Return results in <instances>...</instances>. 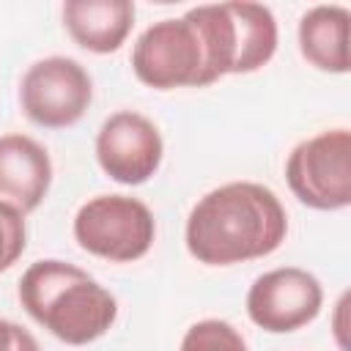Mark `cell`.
I'll use <instances>...</instances> for the list:
<instances>
[{"label": "cell", "instance_id": "1", "mask_svg": "<svg viewBox=\"0 0 351 351\" xmlns=\"http://www.w3.org/2000/svg\"><path fill=\"white\" fill-rule=\"evenodd\" d=\"M288 236L280 197L255 181H230L206 192L186 217L184 241L206 266H233L266 258Z\"/></svg>", "mask_w": 351, "mask_h": 351}, {"label": "cell", "instance_id": "2", "mask_svg": "<svg viewBox=\"0 0 351 351\" xmlns=\"http://www.w3.org/2000/svg\"><path fill=\"white\" fill-rule=\"evenodd\" d=\"M25 313L66 346H88L118 318L115 296L85 269L44 258L25 269L16 288Z\"/></svg>", "mask_w": 351, "mask_h": 351}, {"label": "cell", "instance_id": "3", "mask_svg": "<svg viewBox=\"0 0 351 351\" xmlns=\"http://www.w3.org/2000/svg\"><path fill=\"white\" fill-rule=\"evenodd\" d=\"M208 49L214 80L228 74H252L277 52V19L261 3H219L186 11Z\"/></svg>", "mask_w": 351, "mask_h": 351}, {"label": "cell", "instance_id": "4", "mask_svg": "<svg viewBox=\"0 0 351 351\" xmlns=\"http://www.w3.org/2000/svg\"><path fill=\"white\" fill-rule=\"evenodd\" d=\"M132 71L154 90L206 88L217 82L206 41L189 14L148 25L132 47Z\"/></svg>", "mask_w": 351, "mask_h": 351}, {"label": "cell", "instance_id": "5", "mask_svg": "<svg viewBox=\"0 0 351 351\" xmlns=\"http://www.w3.org/2000/svg\"><path fill=\"white\" fill-rule=\"evenodd\" d=\"M74 241L96 258L132 263L148 255L156 239L151 208L132 195H96L74 214Z\"/></svg>", "mask_w": 351, "mask_h": 351}, {"label": "cell", "instance_id": "6", "mask_svg": "<svg viewBox=\"0 0 351 351\" xmlns=\"http://www.w3.org/2000/svg\"><path fill=\"white\" fill-rule=\"evenodd\" d=\"M285 181L293 197L315 211H340L351 206V132H318L288 154Z\"/></svg>", "mask_w": 351, "mask_h": 351}, {"label": "cell", "instance_id": "7", "mask_svg": "<svg viewBox=\"0 0 351 351\" xmlns=\"http://www.w3.org/2000/svg\"><path fill=\"white\" fill-rule=\"evenodd\" d=\"M93 101L88 69L66 55H49L27 66L19 82V107L41 129L74 126Z\"/></svg>", "mask_w": 351, "mask_h": 351}, {"label": "cell", "instance_id": "8", "mask_svg": "<svg viewBox=\"0 0 351 351\" xmlns=\"http://www.w3.org/2000/svg\"><path fill=\"white\" fill-rule=\"evenodd\" d=\"M324 288L318 277L299 266H280L252 280L247 291V315L271 335L296 332L318 318Z\"/></svg>", "mask_w": 351, "mask_h": 351}, {"label": "cell", "instance_id": "9", "mask_svg": "<svg viewBox=\"0 0 351 351\" xmlns=\"http://www.w3.org/2000/svg\"><path fill=\"white\" fill-rule=\"evenodd\" d=\"M165 143L151 118L134 110L112 112L96 134V162L123 186L145 184L162 165Z\"/></svg>", "mask_w": 351, "mask_h": 351}, {"label": "cell", "instance_id": "10", "mask_svg": "<svg viewBox=\"0 0 351 351\" xmlns=\"http://www.w3.org/2000/svg\"><path fill=\"white\" fill-rule=\"evenodd\" d=\"M52 184V159L47 148L19 132L0 134V203L19 214L36 211Z\"/></svg>", "mask_w": 351, "mask_h": 351}, {"label": "cell", "instance_id": "11", "mask_svg": "<svg viewBox=\"0 0 351 351\" xmlns=\"http://www.w3.org/2000/svg\"><path fill=\"white\" fill-rule=\"evenodd\" d=\"M134 25V3L129 0H69L63 3V27L77 47L110 55L121 49Z\"/></svg>", "mask_w": 351, "mask_h": 351}, {"label": "cell", "instance_id": "12", "mask_svg": "<svg viewBox=\"0 0 351 351\" xmlns=\"http://www.w3.org/2000/svg\"><path fill=\"white\" fill-rule=\"evenodd\" d=\"M348 22L346 5H313L299 19L302 58L326 74L348 71Z\"/></svg>", "mask_w": 351, "mask_h": 351}, {"label": "cell", "instance_id": "13", "mask_svg": "<svg viewBox=\"0 0 351 351\" xmlns=\"http://www.w3.org/2000/svg\"><path fill=\"white\" fill-rule=\"evenodd\" d=\"M178 351H247V343L233 324L222 318H203L184 332Z\"/></svg>", "mask_w": 351, "mask_h": 351}, {"label": "cell", "instance_id": "14", "mask_svg": "<svg viewBox=\"0 0 351 351\" xmlns=\"http://www.w3.org/2000/svg\"><path fill=\"white\" fill-rule=\"evenodd\" d=\"M25 247H27L25 214L0 203V274L8 271L22 258Z\"/></svg>", "mask_w": 351, "mask_h": 351}, {"label": "cell", "instance_id": "15", "mask_svg": "<svg viewBox=\"0 0 351 351\" xmlns=\"http://www.w3.org/2000/svg\"><path fill=\"white\" fill-rule=\"evenodd\" d=\"M0 351H41L38 340L19 324L0 318Z\"/></svg>", "mask_w": 351, "mask_h": 351}]
</instances>
